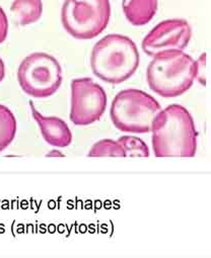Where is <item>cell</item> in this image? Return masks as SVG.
Masks as SVG:
<instances>
[{"mask_svg": "<svg viewBox=\"0 0 211 258\" xmlns=\"http://www.w3.org/2000/svg\"><path fill=\"white\" fill-rule=\"evenodd\" d=\"M152 149L156 157H194L197 131L189 110L178 103L162 108L153 120Z\"/></svg>", "mask_w": 211, "mask_h": 258, "instance_id": "6da1fadb", "label": "cell"}, {"mask_svg": "<svg viewBox=\"0 0 211 258\" xmlns=\"http://www.w3.org/2000/svg\"><path fill=\"white\" fill-rule=\"evenodd\" d=\"M140 62L137 46L127 36L110 34L101 38L92 48L90 68L100 80L120 84L129 79Z\"/></svg>", "mask_w": 211, "mask_h": 258, "instance_id": "7a4b0ae2", "label": "cell"}, {"mask_svg": "<svg viewBox=\"0 0 211 258\" xmlns=\"http://www.w3.org/2000/svg\"><path fill=\"white\" fill-rule=\"evenodd\" d=\"M195 60L184 51L162 52L152 57L146 70L149 88L165 98L187 92L195 81Z\"/></svg>", "mask_w": 211, "mask_h": 258, "instance_id": "3957f363", "label": "cell"}, {"mask_svg": "<svg viewBox=\"0 0 211 258\" xmlns=\"http://www.w3.org/2000/svg\"><path fill=\"white\" fill-rule=\"evenodd\" d=\"M162 110L159 101L136 88L120 91L112 101L110 115L121 132L146 134L151 132L154 118Z\"/></svg>", "mask_w": 211, "mask_h": 258, "instance_id": "277c9868", "label": "cell"}, {"mask_svg": "<svg viewBox=\"0 0 211 258\" xmlns=\"http://www.w3.org/2000/svg\"><path fill=\"white\" fill-rule=\"evenodd\" d=\"M110 18L109 0H65L61 9L64 30L77 40L96 38L107 29Z\"/></svg>", "mask_w": 211, "mask_h": 258, "instance_id": "5b68a950", "label": "cell"}, {"mask_svg": "<svg viewBox=\"0 0 211 258\" xmlns=\"http://www.w3.org/2000/svg\"><path fill=\"white\" fill-rule=\"evenodd\" d=\"M18 80L24 92L35 98H47L61 86L62 68L58 60L44 52L28 55L18 69Z\"/></svg>", "mask_w": 211, "mask_h": 258, "instance_id": "8992f818", "label": "cell"}, {"mask_svg": "<svg viewBox=\"0 0 211 258\" xmlns=\"http://www.w3.org/2000/svg\"><path fill=\"white\" fill-rule=\"evenodd\" d=\"M70 119L76 125L97 121L107 107V93L91 78H75L71 81Z\"/></svg>", "mask_w": 211, "mask_h": 258, "instance_id": "52a82bcc", "label": "cell"}, {"mask_svg": "<svg viewBox=\"0 0 211 258\" xmlns=\"http://www.w3.org/2000/svg\"><path fill=\"white\" fill-rule=\"evenodd\" d=\"M192 37L190 24L183 19H171L159 23L143 39V52L153 57L166 51H184Z\"/></svg>", "mask_w": 211, "mask_h": 258, "instance_id": "ba28073f", "label": "cell"}, {"mask_svg": "<svg viewBox=\"0 0 211 258\" xmlns=\"http://www.w3.org/2000/svg\"><path fill=\"white\" fill-rule=\"evenodd\" d=\"M32 115L40 126L41 134L44 140L51 146L57 148H65L72 142V133L68 124L58 116H45L34 106L30 100Z\"/></svg>", "mask_w": 211, "mask_h": 258, "instance_id": "9c48e42d", "label": "cell"}, {"mask_svg": "<svg viewBox=\"0 0 211 258\" xmlns=\"http://www.w3.org/2000/svg\"><path fill=\"white\" fill-rule=\"evenodd\" d=\"M157 0H123L122 10L126 20L134 27L147 25L157 13Z\"/></svg>", "mask_w": 211, "mask_h": 258, "instance_id": "30bf717a", "label": "cell"}, {"mask_svg": "<svg viewBox=\"0 0 211 258\" xmlns=\"http://www.w3.org/2000/svg\"><path fill=\"white\" fill-rule=\"evenodd\" d=\"M11 12L16 23L26 27L38 22L43 15L42 0H14Z\"/></svg>", "mask_w": 211, "mask_h": 258, "instance_id": "8fae6325", "label": "cell"}, {"mask_svg": "<svg viewBox=\"0 0 211 258\" xmlns=\"http://www.w3.org/2000/svg\"><path fill=\"white\" fill-rule=\"evenodd\" d=\"M17 130L18 123L15 114L8 106L0 104V152L12 144Z\"/></svg>", "mask_w": 211, "mask_h": 258, "instance_id": "7c38bea8", "label": "cell"}, {"mask_svg": "<svg viewBox=\"0 0 211 258\" xmlns=\"http://www.w3.org/2000/svg\"><path fill=\"white\" fill-rule=\"evenodd\" d=\"M89 157H126L125 152L118 141L111 139H103L95 144L88 152Z\"/></svg>", "mask_w": 211, "mask_h": 258, "instance_id": "4fadbf2b", "label": "cell"}, {"mask_svg": "<svg viewBox=\"0 0 211 258\" xmlns=\"http://www.w3.org/2000/svg\"><path fill=\"white\" fill-rule=\"evenodd\" d=\"M125 152V156L129 157H148L149 150L147 145L141 139L135 136H122L118 139Z\"/></svg>", "mask_w": 211, "mask_h": 258, "instance_id": "5bb4252c", "label": "cell"}, {"mask_svg": "<svg viewBox=\"0 0 211 258\" xmlns=\"http://www.w3.org/2000/svg\"><path fill=\"white\" fill-rule=\"evenodd\" d=\"M196 63V75L195 80L200 84L206 85V54L202 53L200 57L195 61Z\"/></svg>", "mask_w": 211, "mask_h": 258, "instance_id": "9a60e30c", "label": "cell"}, {"mask_svg": "<svg viewBox=\"0 0 211 258\" xmlns=\"http://www.w3.org/2000/svg\"><path fill=\"white\" fill-rule=\"evenodd\" d=\"M9 34V20L4 9L0 7V44H3Z\"/></svg>", "mask_w": 211, "mask_h": 258, "instance_id": "2e32d148", "label": "cell"}, {"mask_svg": "<svg viewBox=\"0 0 211 258\" xmlns=\"http://www.w3.org/2000/svg\"><path fill=\"white\" fill-rule=\"evenodd\" d=\"M5 76H6V66L3 59L0 58V82L5 79Z\"/></svg>", "mask_w": 211, "mask_h": 258, "instance_id": "e0dca14e", "label": "cell"}, {"mask_svg": "<svg viewBox=\"0 0 211 258\" xmlns=\"http://www.w3.org/2000/svg\"><path fill=\"white\" fill-rule=\"evenodd\" d=\"M47 156H63V154H62L61 152L57 151V150H53V151H51Z\"/></svg>", "mask_w": 211, "mask_h": 258, "instance_id": "ac0fdd59", "label": "cell"}]
</instances>
